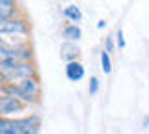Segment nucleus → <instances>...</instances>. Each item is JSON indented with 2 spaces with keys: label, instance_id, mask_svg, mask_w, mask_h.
Instances as JSON below:
<instances>
[{
  "label": "nucleus",
  "instance_id": "f257e3e1",
  "mask_svg": "<svg viewBox=\"0 0 149 134\" xmlns=\"http://www.w3.org/2000/svg\"><path fill=\"white\" fill-rule=\"evenodd\" d=\"M4 93H9L13 97H17L19 101H22L26 106L28 104H37L41 101V84L39 78L32 76V78H24V80L17 82V84H8Z\"/></svg>",
  "mask_w": 149,
  "mask_h": 134
},
{
  "label": "nucleus",
  "instance_id": "f03ea898",
  "mask_svg": "<svg viewBox=\"0 0 149 134\" xmlns=\"http://www.w3.org/2000/svg\"><path fill=\"white\" fill-rule=\"evenodd\" d=\"M0 76L4 78L6 84H17L24 78L37 76V65L34 62H17V60L2 62L0 63Z\"/></svg>",
  "mask_w": 149,
  "mask_h": 134
},
{
  "label": "nucleus",
  "instance_id": "7ed1b4c3",
  "mask_svg": "<svg viewBox=\"0 0 149 134\" xmlns=\"http://www.w3.org/2000/svg\"><path fill=\"white\" fill-rule=\"evenodd\" d=\"M41 119L39 115L28 117H0V134H39Z\"/></svg>",
  "mask_w": 149,
  "mask_h": 134
},
{
  "label": "nucleus",
  "instance_id": "20e7f679",
  "mask_svg": "<svg viewBox=\"0 0 149 134\" xmlns=\"http://www.w3.org/2000/svg\"><path fill=\"white\" fill-rule=\"evenodd\" d=\"M34 50L26 43H9L4 37H0V63L17 60V62H32Z\"/></svg>",
  "mask_w": 149,
  "mask_h": 134
},
{
  "label": "nucleus",
  "instance_id": "39448f33",
  "mask_svg": "<svg viewBox=\"0 0 149 134\" xmlns=\"http://www.w3.org/2000/svg\"><path fill=\"white\" fill-rule=\"evenodd\" d=\"M30 26L26 19L13 17V19H2L0 21V37L2 35H28Z\"/></svg>",
  "mask_w": 149,
  "mask_h": 134
},
{
  "label": "nucleus",
  "instance_id": "423d86ee",
  "mask_svg": "<svg viewBox=\"0 0 149 134\" xmlns=\"http://www.w3.org/2000/svg\"><path fill=\"white\" fill-rule=\"evenodd\" d=\"M26 104L22 101H19L17 97L9 95V93H0V117H9L13 114L24 112Z\"/></svg>",
  "mask_w": 149,
  "mask_h": 134
},
{
  "label": "nucleus",
  "instance_id": "0eeeda50",
  "mask_svg": "<svg viewBox=\"0 0 149 134\" xmlns=\"http://www.w3.org/2000/svg\"><path fill=\"white\" fill-rule=\"evenodd\" d=\"M65 76L69 78L71 82H80L84 76H86V69L78 60H73L65 65Z\"/></svg>",
  "mask_w": 149,
  "mask_h": 134
},
{
  "label": "nucleus",
  "instance_id": "6e6552de",
  "mask_svg": "<svg viewBox=\"0 0 149 134\" xmlns=\"http://www.w3.org/2000/svg\"><path fill=\"white\" fill-rule=\"evenodd\" d=\"M17 17V4L15 0H0V21Z\"/></svg>",
  "mask_w": 149,
  "mask_h": 134
},
{
  "label": "nucleus",
  "instance_id": "1a4fd4ad",
  "mask_svg": "<svg viewBox=\"0 0 149 134\" xmlns=\"http://www.w3.org/2000/svg\"><path fill=\"white\" fill-rule=\"evenodd\" d=\"M62 37L65 41H74L77 43L78 39L82 37V30L78 24H73V22H69V24H65L62 28Z\"/></svg>",
  "mask_w": 149,
  "mask_h": 134
},
{
  "label": "nucleus",
  "instance_id": "9d476101",
  "mask_svg": "<svg viewBox=\"0 0 149 134\" xmlns=\"http://www.w3.org/2000/svg\"><path fill=\"white\" fill-rule=\"evenodd\" d=\"M78 47L74 45V41H63V45H62V58L65 60V62H73V60H77L78 56Z\"/></svg>",
  "mask_w": 149,
  "mask_h": 134
},
{
  "label": "nucleus",
  "instance_id": "9b49d317",
  "mask_svg": "<svg viewBox=\"0 0 149 134\" xmlns=\"http://www.w3.org/2000/svg\"><path fill=\"white\" fill-rule=\"evenodd\" d=\"M63 17H65L69 22L77 24V22L82 21V11H80V8H78V6H73V4H71V6L63 8Z\"/></svg>",
  "mask_w": 149,
  "mask_h": 134
},
{
  "label": "nucleus",
  "instance_id": "f8f14e48",
  "mask_svg": "<svg viewBox=\"0 0 149 134\" xmlns=\"http://www.w3.org/2000/svg\"><path fill=\"white\" fill-rule=\"evenodd\" d=\"M101 69H102L104 75H110L112 73V60H110V54L106 52L104 49H102V52H101Z\"/></svg>",
  "mask_w": 149,
  "mask_h": 134
},
{
  "label": "nucleus",
  "instance_id": "ddd939ff",
  "mask_svg": "<svg viewBox=\"0 0 149 134\" xmlns=\"http://www.w3.org/2000/svg\"><path fill=\"white\" fill-rule=\"evenodd\" d=\"M88 91H90V95H97V91H99V78H97V76H91L90 78Z\"/></svg>",
  "mask_w": 149,
  "mask_h": 134
},
{
  "label": "nucleus",
  "instance_id": "4468645a",
  "mask_svg": "<svg viewBox=\"0 0 149 134\" xmlns=\"http://www.w3.org/2000/svg\"><path fill=\"white\" fill-rule=\"evenodd\" d=\"M116 43H118V49H125V37H123V30L118 28V32H116Z\"/></svg>",
  "mask_w": 149,
  "mask_h": 134
},
{
  "label": "nucleus",
  "instance_id": "2eb2a0df",
  "mask_svg": "<svg viewBox=\"0 0 149 134\" xmlns=\"http://www.w3.org/2000/svg\"><path fill=\"white\" fill-rule=\"evenodd\" d=\"M104 50H106V52H114V39H112V37H106V41H104Z\"/></svg>",
  "mask_w": 149,
  "mask_h": 134
},
{
  "label": "nucleus",
  "instance_id": "dca6fc26",
  "mask_svg": "<svg viewBox=\"0 0 149 134\" xmlns=\"http://www.w3.org/2000/svg\"><path fill=\"white\" fill-rule=\"evenodd\" d=\"M6 86H8V84H6V82H4V78L0 76V93H2V91L6 90Z\"/></svg>",
  "mask_w": 149,
  "mask_h": 134
},
{
  "label": "nucleus",
  "instance_id": "f3484780",
  "mask_svg": "<svg viewBox=\"0 0 149 134\" xmlns=\"http://www.w3.org/2000/svg\"><path fill=\"white\" fill-rule=\"evenodd\" d=\"M104 26H106L104 21H99V22H97V28H104Z\"/></svg>",
  "mask_w": 149,
  "mask_h": 134
},
{
  "label": "nucleus",
  "instance_id": "a211bd4d",
  "mask_svg": "<svg viewBox=\"0 0 149 134\" xmlns=\"http://www.w3.org/2000/svg\"><path fill=\"white\" fill-rule=\"evenodd\" d=\"M60 2H62V0H60Z\"/></svg>",
  "mask_w": 149,
  "mask_h": 134
}]
</instances>
